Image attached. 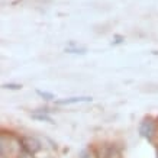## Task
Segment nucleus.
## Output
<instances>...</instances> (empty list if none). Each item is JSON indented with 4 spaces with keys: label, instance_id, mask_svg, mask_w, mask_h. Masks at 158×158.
<instances>
[{
    "label": "nucleus",
    "instance_id": "1",
    "mask_svg": "<svg viewBox=\"0 0 158 158\" xmlns=\"http://www.w3.org/2000/svg\"><path fill=\"white\" fill-rule=\"evenodd\" d=\"M20 145H22V151L23 152H28L31 155H35V154L42 149V145L36 138H31V136H20L19 138Z\"/></svg>",
    "mask_w": 158,
    "mask_h": 158
},
{
    "label": "nucleus",
    "instance_id": "2",
    "mask_svg": "<svg viewBox=\"0 0 158 158\" xmlns=\"http://www.w3.org/2000/svg\"><path fill=\"white\" fill-rule=\"evenodd\" d=\"M155 134V122H154L152 118H148V119H144L142 123L139 125V135L142 138L148 139L149 142H152V136Z\"/></svg>",
    "mask_w": 158,
    "mask_h": 158
},
{
    "label": "nucleus",
    "instance_id": "3",
    "mask_svg": "<svg viewBox=\"0 0 158 158\" xmlns=\"http://www.w3.org/2000/svg\"><path fill=\"white\" fill-rule=\"evenodd\" d=\"M93 97L90 96H81V97H70V99H62V100H55V105H74V103H81V102H91Z\"/></svg>",
    "mask_w": 158,
    "mask_h": 158
},
{
    "label": "nucleus",
    "instance_id": "4",
    "mask_svg": "<svg viewBox=\"0 0 158 158\" xmlns=\"http://www.w3.org/2000/svg\"><path fill=\"white\" fill-rule=\"evenodd\" d=\"M31 118L32 119H35V120H39V122H48V123H51V125H54L55 123V120L51 118V116H48V115H45V113H38V110L35 112V113H32L31 115Z\"/></svg>",
    "mask_w": 158,
    "mask_h": 158
},
{
    "label": "nucleus",
    "instance_id": "5",
    "mask_svg": "<svg viewBox=\"0 0 158 158\" xmlns=\"http://www.w3.org/2000/svg\"><path fill=\"white\" fill-rule=\"evenodd\" d=\"M2 89H5V90H20L22 84H18V83H5V84H2Z\"/></svg>",
    "mask_w": 158,
    "mask_h": 158
},
{
    "label": "nucleus",
    "instance_id": "6",
    "mask_svg": "<svg viewBox=\"0 0 158 158\" xmlns=\"http://www.w3.org/2000/svg\"><path fill=\"white\" fill-rule=\"evenodd\" d=\"M36 94H38L39 97H42L44 100H52V99H55V96H54L52 93H48V91L36 90Z\"/></svg>",
    "mask_w": 158,
    "mask_h": 158
},
{
    "label": "nucleus",
    "instance_id": "7",
    "mask_svg": "<svg viewBox=\"0 0 158 158\" xmlns=\"http://www.w3.org/2000/svg\"><path fill=\"white\" fill-rule=\"evenodd\" d=\"M65 52L68 54H86L87 49L86 48H76V47H67Z\"/></svg>",
    "mask_w": 158,
    "mask_h": 158
},
{
    "label": "nucleus",
    "instance_id": "8",
    "mask_svg": "<svg viewBox=\"0 0 158 158\" xmlns=\"http://www.w3.org/2000/svg\"><path fill=\"white\" fill-rule=\"evenodd\" d=\"M123 41H125V36H122V35H115V38L112 41V45H120V44H123Z\"/></svg>",
    "mask_w": 158,
    "mask_h": 158
},
{
    "label": "nucleus",
    "instance_id": "9",
    "mask_svg": "<svg viewBox=\"0 0 158 158\" xmlns=\"http://www.w3.org/2000/svg\"><path fill=\"white\" fill-rule=\"evenodd\" d=\"M157 158H158V148H157Z\"/></svg>",
    "mask_w": 158,
    "mask_h": 158
}]
</instances>
